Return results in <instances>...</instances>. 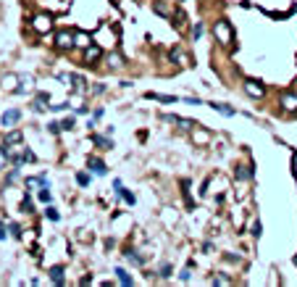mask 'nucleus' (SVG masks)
<instances>
[{
    "instance_id": "obj_8",
    "label": "nucleus",
    "mask_w": 297,
    "mask_h": 287,
    "mask_svg": "<svg viewBox=\"0 0 297 287\" xmlns=\"http://www.w3.org/2000/svg\"><path fill=\"white\" fill-rule=\"evenodd\" d=\"M163 119H166V122H171V124H179L182 129H195L197 127L195 122H190V119H179V116H171V113H166Z\"/></svg>"
},
{
    "instance_id": "obj_26",
    "label": "nucleus",
    "mask_w": 297,
    "mask_h": 287,
    "mask_svg": "<svg viewBox=\"0 0 297 287\" xmlns=\"http://www.w3.org/2000/svg\"><path fill=\"white\" fill-rule=\"evenodd\" d=\"M213 284H218V287H229L231 279H229V277H213Z\"/></svg>"
},
{
    "instance_id": "obj_4",
    "label": "nucleus",
    "mask_w": 297,
    "mask_h": 287,
    "mask_svg": "<svg viewBox=\"0 0 297 287\" xmlns=\"http://www.w3.org/2000/svg\"><path fill=\"white\" fill-rule=\"evenodd\" d=\"M245 93H247L250 98H255V100H260V98L265 95V87H263L260 82H255V79H247V82H245Z\"/></svg>"
},
{
    "instance_id": "obj_2",
    "label": "nucleus",
    "mask_w": 297,
    "mask_h": 287,
    "mask_svg": "<svg viewBox=\"0 0 297 287\" xmlns=\"http://www.w3.org/2000/svg\"><path fill=\"white\" fill-rule=\"evenodd\" d=\"M32 26L37 29V35H48L53 29V16L50 13H37V16L32 19Z\"/></svg>"
},
{
    "instance_id": "obj_19",
    "label": "nucleus",
    "mask_w": 297,
    "mask_h": 287,
    "mask_svg": "<svg viewBox=\"0 0 297 287\" xmlns=\"http://www.w3.org/2000/svg\"><path fill=\"white\" fill-rule=\"evenodd\" d=\"M116 279H118L121 284H127V287H132V284H134V282H132V277H129L124 269H116Z\"/></svg>"
},
{
    "instance_id": "obj_35",
    "label": "nucleus",
    "mask_w": 297,
    "mask_h": 287,
    "mask_svg": "<svg viewBox=\"0 0 297 287\" xmlns=\"http://www.w3.org/2000/svg\"><path fill=\"white\" fill-rule=\"evenodd\" d=\"M192 35H195V37H200V35H202V24H195V32H192Z\"/></svg>"
},
{
    "instance_id": "obj_22",
    "label": "nucleus",
    "mask_w": 297,
    "mask_h": 287,
    "mask_svg": "<svg viewBox=\"0 0 297 287\" xmlns=\"http://www.w3.org/2000/svg\"><path fill=\"white\" fill-rule=\"evenodd\" d=\"M45 103H48V95H45V93H40V95H37V100H35V105H32V108H35V111H42V108H45Z\"/></svg>"
},
{
    "instance_id": "obj_24",
    "label": "nucleus",
    "mask_w": 297,
    "mask_h": 287,
    "mask_svg": "<svg viewBox=\"0 0 297 287\" xmlns=\"http://www.w3.org/2000/svg\"><path fill=\"white\" fill-rule=\"evenodd\" d=\"M147 98H153V100H161V103H176V98H174V95H155V93H150Z\"/></svg>"
},
{
    "instance_id": "obj_18",
    "label": "nucleus",
    "mask_w": 297,
    "mask_h": 287,
    "mask_svg": "<svg viewBox=\"0 0 297 287\" xmlns=\"http://www.w3.org/2000/svg\"><path fill=\"white\" fill-rule=\"evenodd\" d=\"M211 108L218 111V113H224V116H234V108H229V105H224V103H211Z\"/></svg>"
},
{
    "instance_id": "obj_16",
    "label": "nucleus",
    "mask_w": 297,
    "mask_h": 287,
    "mask_svg": "<svg viewBox=\"0 0 297 287\" xmlns=\"http://www.w3.org/2000/svg\"><path fill=\"white\" fill-rule=\"evenodd\" d=\"M84 77H76V74H71V87L76 90V93H87V87H84Z\"/></svg>"
},
{
    "instance_id": "obj_1",
    "label": "nucleus",
    "mask_w": 297,
    "mask_h": 287,
    "mask_svg": "<svg viewBox=\"0 0 297 287\" xmlns=\"http://www.w3.org/2000/svg\"><path fill=\"white\" fill-rule=\"evenodd\" d=\"M213 35H216V40L221 42L224 48H231V45H234V29H231V24L226 19H218L213 24Z\"/></svg>"
},
{
    "instance_id": "obj_32",
    "label": "nucleus",
    "mask_w": 297,
    "mask_h": 287,
    "mask_svg": "<svg viewBox=\"0 0 297 287\" xmlns=\"http://www.w3.org/2000/svg\"><path fill=\"white\" fill-rule=\"evenodd\" d=\"M40 200L48 203V200H50V192H48V190H40Z\"/></svg>"
},
{
    "instance_id": "obj_20",
    "label": "nucleus",
    "mask_w": 297,
    "mask_h": 287,
    "mask_svg": "<svg viewBox=\"0 0 297 287\" xmlns=\"http://www.w3.org/2000/svg\"><path fill=\"white\" fill-rule=\"evenodd\" d=\"M250 177H253V171H250V166H240V169H237V179H240V182H247Z\"/></svg>"
},
{
    "instance_id": "obj_13",
    "label": "nucleus",
    "mask_w": 297,
    "mask_h": 287,
    "mask_svg": "<svg viewBox=\"0 0 297 287\" xmlns=\"http://www.w3.org/2000/svg\"><path fill=\"white\" fill-rule=\"evenodd\" d=\"M171 58H174L179 66H187V64H190V58H187V53H184L182 48H174V50H171Z\"/></svg>"
},
{
    "instance_id": "obj_29",
    "label": "nucleus",
    "mask_w": 297,
    "mask_h": 287,
    "mask_svg": "<svg viewBox=\"0 0 297 287\" xmlns=\"http://www.w3.org/2000/svg\"><path fill=\"white\" fill-rule=\"evenodd\" d=\"M48 219H50V221H58V219H61V214H58L55 208H48Z\"/></svg>"
},
{
    "instance_id": "obj_28",
    "label": "nucleus",
    "mask_w": 297,
    "mask_h": 287,
    "mask_svg": "<svg viewBox=\"0 0 297 287\" xmlns=\"http://www.w3.org/2000/svg\"><path fill=\"white\" fill-rule=\"evenodd\" d=\"M16 179H19V166H16V171H11V174H8L6 185H13V182H16Z\"/></svg>"
},
{
    "instance_id": "obj_7",
    "label": "nucleus",
    "mask_w": 297,
    "mask_h": 287,
    "mask_svg": "<svg viewBox=\"0 0 297 287\" xmlns=\"http://www.w3.org/2000/svg\"><path fill=\"white\" fill-rule=\"evenodd\" d=\"M21 142H24V134H21V129H11V132L6 134V148L21 145Z\"/></svg>"
},
{
    "instance_id": "obj_10",
    "label": "nucleus",
    "mask_w": 297,
    "mask_h": 287,
    "mask_svg": "<svg viewBox=\"0 0 297 287\" xmlns=\"http://www.w3.org/2000/svg\"><path fill=\"white\" fill-rule=\"evenodd\" d=\"M21 119V111L19 108H11V111H6L3 113V127H13Z\"/></svg>"
},
{
    "instance_id": "obj_17",
    "label": "nucleus",
    "mask_w": 297,
    "mask_h": 287,
    "mask_svg": "<svg viewBox=\"0 0 297 287\" xmlns=\"http://www.w3.org/2000/svg\"><path fill=\"white\" fill-rule=\"evenodd\" d=\"M50 279L58 282V284H64V266H53L50 269Z\"/></svg>"
},
{
    "instance_id": "obj_23",
    "label": "nucleus",
    "mask_w": 297,
    "mask_h": 287,
    "mask_svg": "<svg viewBox=\"0 0 297 287\" xmlns=\"http://www.w3.org/2000/svg\"><path fill=\"white\" fill-rule=\"evenodd\" d=\"M37 185H40V187H45V177H40V179H37V177H32V179H26V187H29V190H35Z\"/></svg>"
},
{
    "instance_id": "obj_30",
    "label": "nucleus",
    "mask_w": 297,
    "mask_h": 287,
    "mask_svg": "<svg viewBox=\"0 0 297 287\" xmlns=\"http://www.w3.org/2000/svg\"><path fill=\"white\" fill-rule=\"evenodd\" d=\"M105 93V84H95L92 87V95H103Z\"/></svg>"
},
{
    "instance_id": "obj_5",
    "label": "nucleus",
    "mask_w": 297,
    "mask_h": 287,
    "mask_svg": "<svg viewBox=\"0 0 297 287\" xmlns=\"http://www.w3.org/2000/svg\"><path fill=\"white\" fill-rule=\"evenodd\" d=\"M279 103H281V108H284L287 113H294L297 111V95L294 93H281L279 95Z\"/></svg>"
},
{
    "instance_id": "obj_27",
    "label": "nucleus",
    "mask_w": 297,
    "mask_h": 287,
    "mask_svg": "<svg viewBox=\"0 0 297 287\" xmlns=\"http://www.w3.org/2000/svg\"><path fill=\"white\" fill-rule=\"evenodd\" d=\"M153 8H155V13H161V16H168V6L166 3H155Z\"/></svg>"
},
{
    "instance_id": "obj_3",
    "label": "nucleus",
    "mask_w": 297,
    "mask_h": 287,
    "mask_svg": "<svg viewBox=\"0 0 297 287\" xmlns=\"http://www.w3.org/2000/svg\"><path fill=\"white\" fill-rule=\"evenodd\" d=\"M55 45H58V50L74 48V32H69V29H61V32L55 35Z\"/></svg>"
},
{
    "instance_id": "obj_31",
    "label": "nucleus",
    "mask_w": 297,
    "mask_h": 287,
    "mask_svg": "<svg viewBox=\"0 0 297 287\" xmlns=\"http://www.w3.org/2000/svg\"><path fill=\"white\" fill-rule=\"evenodd\" d=\"M76 182H79V185H87L90 177H87V174H76Z\"/></svg>"
},
{
    "instance_id": "obj_14",
    "label": "nucleus",
    "mask_w": 297,
    "mask_h": 287,
    "mask_svg": "<svg viewBox=\"0 0 297 287\" xmlns=\"http://www.w3.org/2000/svg\"><path fill=\"white\" fill-rule=\"evenodd\" d=\"M90 169L95 171V174H100V177H103V174H108V166H105L103 161H98V158H90Z\"/></svg>"
},
{
    "instance_id": "obj_9",
    "label": "nucleus",
    "mask_w": 297,
    "mask_h": 287,
    "mask_svg": "<svg viewBox=\"0 0 297 287\" xmlns=\"http://www.w3.org/2000/svg\"><path fill=\"white\" fill-rule=\"evenodd\" d=\"M192 140H195V145H208L211 142V132H205V129H192Z\"/></svg>"
},
{
    "instance_id": "obj_15",
    "label": "nucleus",
    "mask_w": 297,
    "mask_h": 287,
    "mask_svg": "<svg viewBox=\"0 0 297 287\" xmlns=\"http://www.w3.org/2000/svg\"><path fill=\"white\" fill-rule=\"evenodd\" d=\"M113 187H116V192H118V195H121V198H124V200H127V203H129V206L134 203V195H132V192H127V190H124V185L118 182V179H116V182H113Z\"/></svg>"
},
{
    "instance_id": "obj_34",
    "label": "nucleus",
    "mask_w": 297,
    "mask_h": 287,
    "mask_svg": "<svg viewBox=\"0 0 297 287\" xmlns=\"http://www.w3.org/2000/svg\"><path fill=\"white\" fill-rule=\"evenodd\" d=\"M168 274H171V266H168V264H166V266H163V269H161V277H168Z\"/></svg>"
},
{
    "instance_id": "obj_25",
    "label": "nucleus",
    "mask_w": 297,
    "mask_h": 287,
    "mask_svg": "<svg viewBox=\"0 0 297 287\" xmlns=\"http://www.w3.org/2000/svg\"><path fill=\"white\" fill-rule=\"evenodd\" d=\"M6 163H8V148H0V171L6 169Z\"/></svg>"
},
{
    "instance_id": "obj_11",
    "label": "nucleus",
    "mask_w": 297,
    "mask_h": 287,
    "mask_svg": "<svg viewBox=\"0 0 297 287\" xmlns=\"http://www.w3.org/2000/svg\"><path fill=\"white\" fill-rule=\"evenodd\" d=\"M100 55H103V50H100V48H92V45H90V48H84V64L98 61Z\"/></svg>"
},
{
    "instance_id": "obj_36",
    "label": "nucleus",
    "mask_w": 297,
    "mask_h": 287,
    "mask_svg": "<svg viewBox=\"0 0 297 287\" xmlns=\"http://www.w3.org/2000/svg\"><path fill=\"white\" fill-rule=\"evenodd\" d=\"M6 235H8V232H6V226L0 224V240H6Z\"/></svg>"
},
{
    "instance_id": "obj_12",
    "label": "nucleus",
    "mask_w": 297,
    "mask_h": 287,
    "mask_svg": "<svg viewBox=\"0 0 297 287\" xmlns=\"http://www.w3.org/2000/svg\"><path fill=\"white\" fill-rule=\"evenodd\" d=\"M29 90H32V77H29V74H21L19 77V95L29 93Z\"/></svg>"
},
{
    "instance_id": "obj_6",
    "label": "nucleus",
    "mask_w": 297,
    "mask_h": 287,
    "mask_svg": "<svg viewBox=\"0 0 297 287\" xmlns=\"http://www.w3.org/2000/svg\"><path fill=\"white\" fill-rule=\"evenodd\" d=\"M92 45V35L90 32H74V48H90Z\"/></svg>"
},
{
    "instance_id": "obj_33",
    "label": "nucleus",
    "mask_w": 297,
    "mask_h": 287,
    "mask_svg": "<svg viewBox=\"0 0 297 287\" xmlns=\"http://www.w3.org/2000/svg\"><path fill=\"white\" fill-rule=\"evenodd\" d=\"M179 279H182V282H187V279H190V269H184L182 274H179Z\"/></svg>"
},
{
    "instance_id": "obj_21",
    "label": "nucleus",
    "mask_w": 297,
    "mask_h": 287,
    "mask_svg": "<svg viewBox=\"0 0 297 287\" xmlns=\"http://www.w3.org/2000/svg\"><path fill=\"white\" fill-rule=\"evenodd\" d=\"M124 64V58L118 55V53H111V55H108V66H111V69H118Z\"/></svg>"
}]
</instances>
